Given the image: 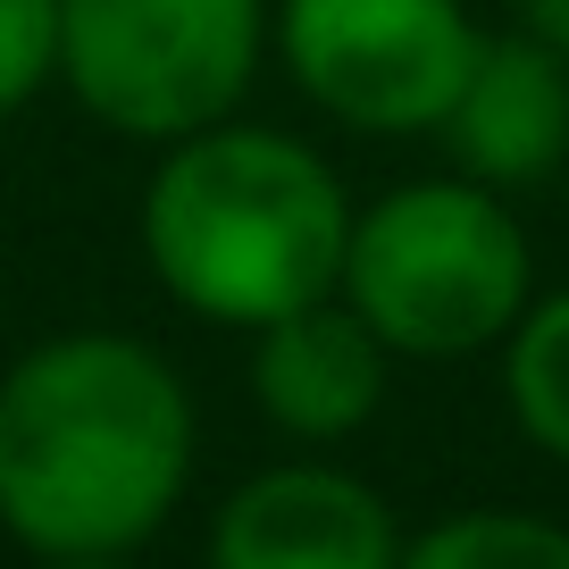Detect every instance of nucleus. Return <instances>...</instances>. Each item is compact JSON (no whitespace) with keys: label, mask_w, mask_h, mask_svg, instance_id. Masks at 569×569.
<instances>
[{"label":"nucleus","mask_w":569,"mask_h":569,"mask_svg":"<svg viewBox=\"0 0 569 569\" xmlns=\"http://www.w3.org/2000/svg\"><path fill=\"white\" fill-rule=\"evenodd\" d=\"M402 569H569V528L528 511H461L427 528L402 552Z\"/></svg>","instance_id":"9d476101"},{"label":"nucleus","mask_w":569,"mask_h":569,"mask_svg":"<svg viewBox=\"0 0 569 569\" xmlns=\"http://www.w3.org/2000/svg\"><path fill=\"white\" fill-rule=\"evenodd\" d=\"M59 76V0H0V118Z\"/></svg>","instance_id":"9b49d317"},{"label":"nucleus","mask_w":569,"mask_h":569,"mask_svg":"<svg viewBox=\"0 0 569 569\" xmlns=\"http://www.w3.org/2000/svg\"><path fill=\"white\" fill-rule=\"evenodd\" d=\"M436 134L452 142L461 177L495 184V193L545 184L569 151V59L545 51L536 34L478 42V59H469V76H461Z\"/></svg>","instance_id":"0eeeda50"},{"label":"nucleus","mask_w":569,"mask_h":569,"mask_svg":"<svg viewBox=\"0 0 569 569\" xmlns=\"http://www.w3.org/2000/svg\"><path fill=\"white\" fill-rule=\"evenodd\" d=\"M519 34H536L545 51L569 59V0H519Z\"/></svg>","instance_id":"f8f14e48"},{"label":"nucleus","mask_w":569,"mask_h":569,"mask_svg":"<svg viewBox=\"0 0 569 569\" xmlns=\"http://www.w3.org/2000/svg\"><path fill=\"white\" fill-rule=\"evenodd\" d=\"M352 210L319 151L268 126H201L142 193V251L193 319L268 327L327 302L343 277Z\"/></svg>","instance_id":"f03ea898"},{"label":"nucleus","mask_w":569,"mask_h":569,"mask_svg":"<svg viewBox=\"0 0 569 569\" xmlns=\"http://www.w3.org/2000/svg\"><path fill=\"white\" fill-rule=\"evenodd\" d=\"M42 569H126V552H76V561H42Z\"/></svg>","instance_id":"ddd939ff"},{"label":"nucleus","mask_w":569,"mask_h":569,"mask_svg":"<svg viewBox=\"0 0 569 569\" xmlns=\"http://www.w3.org/2000/svg\"><path fill=\"white\" fill-rule=\"evenodd\" d=\"M260 68V0H59V76L101 126L184 142Z\"/></svg>","instance_id":"20e7f679"},{"label":"nucleus","mask_w":569,"mask_h":569,"mask_svg":"<svg viewBox=\"0 0 569 569\" xmlns=\"http://www.w3.org/2000/svg\"><path fill=\"white\" fill-rule=\"evenodd\" d=\"M193 478V402L134 336H59L0 377V528L42 561L134 552Z\"/></svg>","instance_id":"f257e3e1"},{"label":"nucleus","mask_w":569,"mask_h":569,"mask_svg":"<svg viewBox=\"0 0 569 569\" xmlns=\"http://www.w3.org/2000/svg\"><path fill=\"white\" fill-rule=\"evenodd\" d=\"M210 569H402V536L377 486L293 461L251 478L210 528Z\"/></svg>","instance_id":"423d86ee"},{"label":"nucleus","mask_w":569,"mask_h":569,"mask_svg":"<svg viewBox=\"0 0 569 569\" xmlns=\"http://www.w3.org/2000/svg\"><path fill=\"white\" fill-rule=\"evenodd\" d=\"M284 68L360 134H436L478 59L461 0H284Z\"/></svg>","instance_id":"39448f33"},{"label":"nucleus","mask_w":569,"mask_h":569,"mask_svg":"<svg viewBox=\"0 0 569 569\" xmlns=\"http://www.w3.org/2000/svg\"><path fill=\"white\" fill-rule=\"evenodd\" d=\"M502 386H511V410H519V427H528V445H545L552 461H569V293L519 310Z\"/></svg>","instance_id":"1a4fd4ad"},{"label":"nucleus","mask_w":569,"mask_h":569,"mask_svg":"<svg viewBox=\"0 0 569 569\" xmlns=\"http://www.w3.org/2000/svg\"><path fill=\"white\" fill-rule=\"evenodd\" d=\"M336 284L377 327L386 352L461 360L478 343L511 336L528 310V234L478 177L402 184L352 218Z\"/></svg>","instance_id":"7ed1b4c3"},{"label":"nucleus","mask_w":569,"mask_h":569,"mask_svg":"<svg viewBox=\"0 0 569 569\" xmlns=\"http://www.w3.org/2000/svg\"><path fill=\"white\" fill-rule=\"evenodd\" d=\"M251 336H260V352H251V393H260V410L284 436L327 445V436H352V427L386 402V343H377V327L360 319L352 302H336V293L284 310V319L251 327Z\"/></svg>","instance_id":"6e6552de"}]
</instances>
